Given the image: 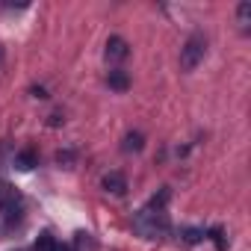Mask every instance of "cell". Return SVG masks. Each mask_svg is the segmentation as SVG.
Instances as JSON below:
<instances>
[{"mask_svg": "<svg viewBox=\"0 0 251 251\" xmlns=\"http://www.w3.org/2000/svg\"><path fill=\"white\" fill-rule=\"evenodd\" d=\"M166 201H169V189H163L160 192V198L154 195L139 213H136V219H133V227L142 233V236H148V239H154V236H160V233H166L169 230V216H166Z\"/></svg>", "mask_w": 251, "mask_h": 251, "instance_id": "6da1fadb", "label": "cell"}, {"mask_svg": "<svg viewBox=\"0 0 251 251\" xmlns=\"http://www.w3.org/2000/svg\"><path fill=\"white\" fill-rule=\"evenodd\" d=\"M204 56H207V39H204V33H192L180 48V68L195 71L204 62Z\"/></svg>", "mask_w": 251, "mask_h": 251, "instance_id": "7a4b0ae2", "label": "cell"}, {"mask_svg": "<svg viewBox=\"0 0 251 251\" xmlns=\"http://www.w3.org/2000/svg\"><path fill=\"white\" fill-rule=\"evenodd\" d=\"M100 186L109 192V195H124L127 192V177H124L121 172H106L100 177Z\"/></svg>", "mask_w": 251, "mask_h": 251, "instance_id": "3957f363", "label": "cell"}, {"mask_svg": "<svg viewBox=\"0 0 251 251\" xmlns=\"http://www.w3.org/2000/svg\"><path fill=\"white\" fill-rule=\"evenodd\" d=\"M127 53H130V48L121 36H112L106 42V62H121V59H127Z\"/></svg>", "mask_w": 251, "mask_h": 251, "instance_id": "277c9868", "label": "cell"}, {"mask_svg": "<svg viewBox=\"0 0 251 251\" xmlns=\"http://www.w3.org/2000/svg\"><path fill=\"white\" fill-rule=\"evenodd\" d=\"M106 83H109L112 92H127V89H130V74L121 71V68H112V71L106 74Z\"/></svg>", "mask_w": 251, "mask_h": 251, "instance_id": "5b68a950", "label": "cell"}, {"mask_svg": "<svg viewBox=\"0 0 251 251\" xmlns=\"http://www.w3.org/2000/svg\"><path fill=\"white\" fill-rule=\"evenodd\" d=\"M36 166H39V157H36L33 148H24V151L15 154V169H18V172H33Z\"/></svg>", "mask_w": 251, "mask_h": 251, "instance_id": "8992f818", "label": "cell"}, {"mask_svg": "<svg viewBox=\"0 0 251 251\" xmlns=\"http://www.w3.org/2000/svg\"><path fill=\"white\" fill-rule=\"evenodd\" d=\"M36 251H68V248H65L53 233L45 230V233H39V239H36Z\"/></svg>", "mask_w": 251, "mask_h": 251, "instance_id": "52a82bcc", "label": "cell"}, {"mask_svg": "<svg viewBox=\"0 0 251 251\" xmlns=\"http://www.w3.org/2000/svg\"><path fill=\"white\" fill-rule=\"evenodd\" d=\"M236 24H239L242 33H248V27H251V3L248 0H242V3L236 6Z\"/></svg>", "mask_w": 251, "mask_h": 251, "instance_id": "ba28073f", "label": "cell"}, {"mask_svg": "<svg viewBox=\"0 0 251 251\" xmlns=\"http://www.w3.org/2000/svg\"><path fill=\"white\" fill-rule=\"evenodd\" d=\"M124 151H127V154H139L142 148H145V139H142V133H127V136H124V145H121Z\"/></svg>", "mask_w": 251, "mask_h": 251, "instance_id": "9c48e42d", "label": "cell"}, {"mask_svg": "<svg viewBox=\"0 0 251 251\" xmlns=\"http://www.w3.org/2000/svg\"><path fill=\"white\" fill-rule=\"evenodd\" d=\"M210 239H213V245H216L219 251L227 248V239H225V230H222V227H210Z\"/></svg>", "mask_w": 251, "mask_h": 251, "instance_id": "30bf717a", "label": "cell"}, {"mask_svg": "<svg viewBox=\"0 0 251 251\" xmlns=\"http://www.w3.org/2000/svg\"><path fill=\"white\" fill-rule=\"evenodd\" d=\"M89 242H92L89 233H83V230L74 233V251H89Z\"/></svg>", "mask_w": 251, "mask_h": 251, "instance_id": "8fae6325", "label": "cell"}, {"mask_svg": "<svg viewBox=\"0 0 251 251\" xmlns=\"http://www.w3.org/2000/svg\"><path fill=\"white\" fill-rule=\"evenodd\" d=\"M56 163L65 166V169H71V163H74V151H59V154H56Z\"/></svg>", "mask_w": 251, "mask_h": 251, "instance_id": "7c38bea8", "label": "cell"}, {"mask_svg": "<svg viewBox=\"0 0 251 251\" xmlns=\"http://www.w3.org/2000/svg\"><path fill=\"white\" fill-rule=\"evenodd\" d=\"M201 236H204V230H198V227H186V230H183V239H186L189 245H192V242H198Z\"/></svg>", "mask_w": 251, "mask_h": 251, "instance_id": "4fadbf2b", "label": "cell"}, {"mask_svg": "<svg viewBox=\"0 0 251 251\" xmlns=\"http://www.w3.org/2000/svg\"><path fill=\"white\" fill-rule=\"evenodd\" d=\"M0 65H3V48H0Z\"/></svg>", "mask_w": 251, "mask_h": 251, "instance_id": "5bb4252c", "label": "cell"}]
</instances>
